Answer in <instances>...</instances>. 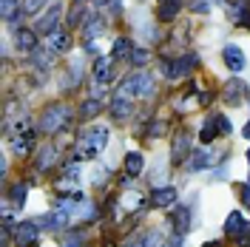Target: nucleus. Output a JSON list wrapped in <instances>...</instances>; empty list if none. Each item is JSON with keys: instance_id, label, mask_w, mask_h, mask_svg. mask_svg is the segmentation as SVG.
<instances>
[{"instance_id": "obj_1", "label": "nucleus", "mask_w": 250, "mask_h": 247, "mask_svg": "<svg viewBox=\"0 0 250 247\" xmlns=\"http://www.w3.org/2000/svg\"><path fill=\"white\" fill-rule=\"evenodd\" d=\"M154 77L151 74H128V77L120 82V88H117V97H125V100H134V97H151L154 94Z\"/></svg>"}, {"instance_id": "obj_2", "label": "nucleus", "mask_w": 250, "mask_h": 247, "mask_svg": "<svg viewBox=\"0 0 250 247\" xmlns=\"http://www.w3.org/2000/svg\"><path fill=\"white\" fill-rule=\"evenodd\" d=\"M68 120H71V111L65 108L62 103H48L43 108V114H40L37 125H40L43 134H57V131H62L68 125Z\"/></svg>"}, {"instance_id": "obj_3", "label": "nucleus", "mask_w": 250, "mask_h": 247, "mask_svg": "<svg viewBox=\"0 0 250 247\" xmlns=\"http://www.w3.org/2000/svg\"><path fill=\"white\" fill-rule=\"evenodd\" d=\"M105 145H108V128L105 125H94V128L80 134V156L94 159L105 151Z\"/></svg>"}, {"instance_id": "obj_4", "label": "nucleus", "mask_w": 250, "mask_h": 247, "mask_svg": "<svg viewBox=\"0 0 250 247\" xmlns=\"http://www.w3.org/2000/svg\"><path fill=\"white\" fill-rule=\"evenodd\" d=\"M60 17H62V3H51V9L43 12V15L37 17V34H46L51 37L54 31H60Z\"/></svg>"}, {"instance_id": "obj_5", "label": "nucleus", "mask_w": 250, "mask_h": 247, "mask_svg": "<svg viewBox=\"0 0 250 247\" xmlns=\"http://www.w3.org/2000/svg\"><path fill=\"white\" fill-rule=\"evenodd\" d=\"M37 239H40V225H37V219L20 222L15 227V245L17 247H37Z\"/></svg>"}, {"instance_id": "obj_6", "label": "nucleus", "mask_w": 250, "mask_h": 247, "mask_svg": "<svg viewBox=\"0 0 250 247\" xmlns=\"http://www.w3.org/2000/svg\"><path fill=\"white\" fill-rule=\"evenodd\" d=\"M188 159H190V137L182 131V134H176L173 142H171V165L179 168V165H188Z\"/></svg>"}, {"instance_id": "obj_7", "label": "nucleus", "mask_w": 250, "mask_h": 247, "mask_svg": "<svg viewBox=\"0 0 250 247\" xmlns=\"http://www.w3.org/2000/svg\"><path fill=\"white\" fill-rule=\"evenodd\" d=\"M245 97H248V82H242V80H236V77L225 82V88H222V100H225V105L236 108V105H242Z\"/></svg>"}, {"instance_id": "obj_8", "label": "nucleus", "mask_w": 250, "mask_h": 247, "mask_svg": "<svg viewBox=\"0 0 250 247\" xmlns=\"http://www.w3.org/2000/svg\"><path fill=\"white\" fill-rule=\"evenodd\" d=\"M222 60H225V68H230L233 74H239L242 68H245V51L236 46V43H225V48H222Z\"/></svg>"}, {"instance_id": "obj_9", "label": "nucleus", "mask_w": 250, "mask_h": 247, "mask_svg": "<svg viewBox=\"0 0 250 247\" xmlns=\"http://www.w3.org/2000/svg\"><path fill=\"white\" fill-rule=\"evenodd\" d=\"M15 43H17V51L23 54H34L37 51V29H17L15 31Z\"/></svg>"}, {"instance_id": "obj_10", "label": "nucleus", "mask_w": 250, "mask_h": 247, "mask_svg": "<svg viewBox=\"0 0 250 247\" xmlns=\"http://www.w3.org/2000/svg\"><path fill=\"white\" fill-rule=\"evenodd\" d=\"M0 15H3V20L6 23H12V26H17L20 20H23V6H20V0H0Z\"/></svg>"}, {"instance_id": "obj_11", "label": "nucleus", "mask_w": 250, "mask_h": 247, "mask_svg": "<svg viewBox=\"0 0 250 247\" xmlns=\"http://www.w3.org/2000/svg\"><path fill=\"white\" fill-rule=\"evenodd\" d=\"M151 205H154V207H171V205H176V187L173 185L154 187V193H151Z\"/></svg>"}, {"instance_id": "obj_12", "label": "nucleus", "mask_w": 250, "mask_h": 247, "mask_svg": "<svg viewBox=\"0 0 250 247\" xmlns=\"http://www.w3.org/2000/svg\"><path fill=\"white\" fill-rule=\"evenodd\" d=\"M111 77H114V57H100L94 62V80L100 85H108Z\"/></svg>"}, {"instance_id": "obj_13", "label": "nucleus", "mask_w": 250, "mask_h": 247, "mask_svg": "<svg viewBox=\"0 0 250 247\" xmlns=\"http://www.w3.org/2000/svg\"><path fill=\"white\" fill-rule=\"evenodd\" d=\"M131 114H134V100H125V97H114L111 100V117L117 123H125Z\"/></svg>"}, {"instance_id": "obj_14", "label": "nucleus", "mask_w": 250, "mask_h": 247, "mask_svg": "<svg viewBox=\"0 0 250 247\" xmlns=\"http://www.w3.org/2000/svg\"><path fill=\"white\" fill-rule=\"evenodd\" d=\"M54 165H57V148H54V145H43V148L37 151V162H34V168L46 173V170H51Z\"/></svg>"}, {"instance_id": "obj_15", "label": "nucleus", "mask_w": 250, "mask_h": 247, "mask_svg": "<svg viewBox=\"0 0 250 247\" xmlns=\"http://www.w3.org/2000/svg\"><path fill=\"white\" fill-rule=\"evenodd\" d=\"M171 225H173V233H179V236H185V233L190 230V210H188L185 205H179V207L173 210Z\"/></svg>"}, {"instance_id": "obj_16", "label": "nucleus", "mask_w": 250, "mask_h": 247, "mask_svg": "<svg viewBox=\"0 0 250 247\" xmlns=\"http://www.w3.org/2000/svg\"><path fill=\"white\" fill-rule=\"evenodd\" d=\"M34 142H37V134H34V131H23V134H17V139H15V154H20V156L31 154Z\"/></svg>"}, {"instance_id": "obj_17", "label": "nucleus", "mask_w": 250, "mask_h": 247, "mask_svg": "<svg viewBox=\"0 0 250 247\" xmlns=\"http://www.w3.org/2000/svg\"><path fill=\"white\" fill-rule=\"evenodd\" d=\"M216 137H222L219 134V123H216V114H210L208 120H205L202 125V131H199V139H202V145H210Z\"/></svg>"}, {"instance_id": "obj_18", "label": "nucleus", "mask_w": 250, "mask_h": 247, "mask_svg": "<svg viewBox=\"0 0 250 247\" xmlns=\"http://www.w3.org/2000/svg\"><path fill=\"white\" fill-rule=\"evenodd\" d=\"M213 162H216V156L210 154V151H196V154H190L188 168L190 170H205V168H210Z\"/></svg>"}, {"instance_id": "obj_19", "label": "nucleus", "mask_w": 250, "mask_h": 247, "mask_svg": "<svg viewBox=\"0 0 250 247\" xmlns=\"http://www.w3.org/2000/svg\"><path fill=\"white\" fill-rule=\"evenodd\" d=\"M142 168H145V156L140 151H131V154L125 156V173L128 176H140Z\"/></svg>"}, {"instance_id": "obj_20", "label": "nucleus", "mask_w": 250, "mask_h": 247, "mask_svg": "<svg viewBox=\"0 0 250 247\" xmlns=\"http://www.w3.org/2000/svg\"><path fill=\"white\" fill-rule=\"evenodd\" d=\"M48 48H51L54 54H65V51L71 48V34H65V31H54V34H51V43H48Z\"/></svg>"}, {"instance_id": "obj_21", "label": "nucleus", "mask_w": 250, "mask_h": 247, "mask_svg": "<svg viewBox=\"0 0 250 247\" xmlns=\"http://www.w3.org/2000/svg\"><path fill=\"white\" fill-rule=\"evenodd\" d=\"M179 9H182V0H165V3H162V6H159V20H162V23H171L173 17L179 15Z\"/></svg>"}, {"instance_id": "obj_22", "label": "nucleus", "mask_w": 250, "mask_h": 247, "mask_svg": "<svg viewBox=\"0 0 250 247\" xmlns=\"http://www.w3.org/2000/svg\"><path fill=\"white\" fill-rule=\"evenodd\" d=\"M173 62H176V71H179V77H188V74H190V71L199 65V57H196V54H185V57H176Z\"/></svg>"}, {"instance_id": "obj_23", "label": "nucleus", "mask_w": 250, "mask_h": 247, "mask_svg": "<svg viewBox=\"0 0 250 247\" xmlns=\"http://www.w3.org/2000/svg\"><path fill=\"white\" fill-rule=\"evenodd\" d=\"M131 51H134L131 40H128V37H117V40H114V48H111V57H114V60H123V57H131Z\"/></svg>"}, {"instance_id": "obj_24", "label": "nucleus", "mask_w": 250, "mask_h": 247, "mask_svg": "<svg viewBox=\"0 0 250 247\" xmlns=\"http://www.w3.org/2000/svg\"><path fill=\"white\" fill-rule=\"evenodd\" d=\"M26 190H29L26 182H15V187L9 190V202H12L15 207H23V205H26Z\"/></svg>"}, {"instance_id": "obj_25", "label": "nucleus", "mask_w": 250, "mask_h": 247, "mask_svg": "<svg viewBox=\"0 0 250 247\" xmlns=\"http://www.w3.org/2000/svg\"><path fill=\"white\" fill-rule=\"evenodd\" d=\"M100 111H103V103H100V100H85V103L80 105V120H94Z\"/></svg>"}, {"instance_id": "obj_26", "label": "nucleus", "mask_w": 250, "mask_h": 247, "mask_svg": "<svg viewBox=\"0 0 250 247\" xmlns=\"http://www.w3.org/2000/svg\"><path fill=\"white\" fill-rule=\"evenodd\" d=\"M100 31H103V20H100L97 15H88V17H85V26H83V34H85V40H88V37H97Z\"/></svg>"}, {"instance_id": "obj_27", "label": "nucleus", "mask_w": 250, "mask_h": 247, "mask_svg": "<svg viewBox=\"0 0 250 247\" xmlns=\"http://www.w3.org/2000/svg\"><path fill=\"white\" fill-rule=\"evenodd\" d=\"M245 225V219H242V213H230L228 216V222H225V236H230L233 239L236 233H239V227Z\"/></svg>"}, {"instance_id": "obj_28", "label": "nucleus", "mask_w": 250, "mask_h": 247, "mask_svg": "<svg viewBox=\"0 0 250 247\" xmlns=\"http://www.w3.org/2000/svg\"><path fill=\"white\" fill-rule=\"evenodd\" d=\"M148 60H151V54H148L145 48H137V46H134L131 57H128V62H131V65H137V68H140V65H145Z\"/></svg>"}, {"instance_id": "obj_29", "label": "nucleus", "mask_w": 250, "mask_h": 247, "mask_svg": "<svg viewBox=\"0 0 250 247\" xmlns=\"http://www.w3.org/2000/svg\"><path fill=\"white\" fill-rule=\"evenodd\" d=\"M15 219L9 216V213H6V216H3V247H9V239H12V233H15Z\"/></svg>"}, {"instance_id": "obj_30", "label": "nucleus", "mask_w": 250, "mask_h": 247, "mask_svg": "<svg viewBox=\"0 0 250 247\" xmlns=\"http://www.w3.org/2000/svg\"><path fill=\"white\" fill-rule=\"evenodd\" d=\"M233 239H236V245H239V247H248L250 245V225H248V222L239 227V233H236Z\"/></svg>"}, {"instance_id": "obj_31", "label": "nucleus", "mask_w": 250, "mask_h": 247, "mask_svg": "<svg viewBox=\"0 0 250 247\" xmlns=\"http://www.w3.org/2000/svg\"><path fill=\"white\" fill-rule=\"evenodd\" d=\"M43 3H46V0H23L20 6H23V12H26V15H37V12L43 9Z\"/></svg>"}, {"instance_id": "obj_32", "label": "nucleus", "mask_w": 250, "mask_h": 247, "mask_svg": "<svg viewBox=\"0 0 250 247\" xmlns=\"http://www.w3.org/2000/svg\"><path fill=\"white\" fill-rule=\"evenodd\" d=\"M216 123H219V134H222V137H228V134L233 131V125H230V120H228L225 114H216Z\"/></svg>"}, {"instance_id": "obj_33", "label": "nucleus", "mask_w": 250, "mask_h": 247, "mask_svg": "<svg viewBox=\"0 0 250 247\" xmlns=\"http://www.w3.org/2000/svg\"><path fill=\"white\" fill-rule=\"evenodd\" d=\"M123 247H145V233H137V236H128L123 242Z\"/></svg>"}, {"instance_id": "obj_34", "label": "nucleus", "mask_w": 250, "mask_h": 247, "mask_svg": "<svg viewBox=\"0 0 250 247\" xmlns=\"http://www.w3.org/2000/svg\"><path fill=\"white\" fill-rule=\"evenodd\" d=\"M145 247H162V236L156 230H148L145 233Z\"/></svg>"}, {"instance_id": "obj_35", "label": "nucleus", "mask_w": 250, "mask_h": 247, "mask_svg": "<svg viewBox=\"0 0 250 247\" xmlns=\"http://www.w3.org/2000/svg\"><path fill=\"white\" fill-rule=\"evenodd\" d=\"M62 247H83V236H80V233H71V236L65 239V245H62Z\"/></svg>"}, {"instance_id": "obj_36", "label": "nucleus", "mask_w": 250, "mask_h": 247, "mask_svg": "<svg viewBox=\"0 0 250 247\" xmlns=\"http://www.w3.org/2000/svg\"><path fill=\"white\" fill-rule=\"evenodd\" d=\"M190 9H193V12H196V15H199V12H208V9H210V6H208V0H193V3H190Z\"/></svg>"}, {"instance_id": "obj_37", "label": "nucleus", "mask_w": 250, "mask_h": 247, "mask_svg": "<svg viewBox=\"0 0 250 247\" xmlns=\"http://www.w3.org/2000/svg\"><path fill=\"white\" fill-rule=\"evenodd\" d=\"M165 247H182V236H179V233H173V236H171V242H168Z\"/></svg>"}, {"instance_id": "obj_38", "label": "nucleus", "mask_w": 250, "mask_h": 247, "mask_svg": "<svg viewBox=\"0 0 250 247\" xmlns=\"http://www.w3.org/2000/svg\"><path fill=\"white\" fill-rule=\"evenodd\" d=\"M242 202H245V205L250 207V185H248V187H242Z\"/></svg>"}, {"instance_id": "obj_39", "label": "nucleus", "mask_w": 250, "mask_h": 247, "mask_svg": "<svg viewBox=\"0 0 250 247\" xmlns=\"http://www.w3.org/2000/svg\"><path fill=\"white\" fill-rule=\"evenodd\" d=\"M94 3H97V6H108L111 0H94Z\"/></svg>"}, {"instance_id": "obj_40", "label": "nucleus", "mask_w": 250, "mask_h": 247, "mask_svg": "<svg viewBox=\"0 0 250 247\" xmlns=\"http://www.w3.org/2000/svg\"><path fill=\"white\" fill-rule=\"evenodd\" d=\"M202 247H219V242H208V245H202Z\"/></svg>"}, {"instance_id": "obj_41", "label": "nucleus", "mask_w": 250, "mask_h": 247, "mask_svg": "<svg viewBox=\"0 0 250 247\" xmlns=\"http://www.w3.org/2000/svg\"><path fill=\"white\" fill-rule=\"evenodd\" d=\"M74 3H85V0H74Z\"/></svg>"}, {"instance_id": "obj_42", "label": "nucleus", "mask_w": 250, "mask_h": 247, "mask_svg": "<svg viewBox=\"0 0 250 247\" xmlns=\"http://www.w3.org/2000/svg\"><path fill=\"white\" fill-rule=\"evenodd\" d=\"M248 162H250V151H248Z\"/></svg>"}]
</instances>
